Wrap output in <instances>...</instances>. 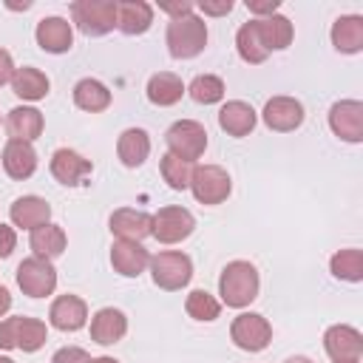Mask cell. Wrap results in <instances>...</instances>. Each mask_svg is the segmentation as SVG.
<instances>
[{"mask_svg": "<svg viewBox=\"0 0 363 363\" xmlns=\"http://www.w3.org/2000/svg\"><path fill=\"white\" fill-rule=\"evenodd\" d=\"M258 286H261V278H258V269L250 261H230L218 275L221 303H227L233 309L250 306L258 298Z\"/></svg>", "mask_w": 363, "mask_h": 363, "instance_id": "cell-1", "label": "cell"}, {"mask_svg": "<svg viewBox=\"0 0 363 363\" xmlns=\"http://www.w3.org/2000/svg\"><path fill=\"white\" fill-rule=\"evenodd\" d=\"M164 43H167V51L173 60H193L207 45V23L193 11L182 14V17H170Z\"/></svg>", "mask_w": 363, "mask_h": 363, "instance_id": "cell-2", "label": "cell"}, {"mask_svg": "<svg viewBox=\"0 0 363 363\" xmlns=\"http://www.w3.org/2000/svg\"><path fill=\"white\" fill-rule=\"evenodd\" d=\"M150 278L159 289H167V292H176V289H184L193 278V261L190 255L179 252V250H164V252H156L150 255Z\"/></svg>", "mask_w": 363, "mask_h": 363, "instance_id": "cell-3", "label": "cell"}, {"mask_svg": "<svg viewBox=\"0 0 363 363\" xmlns=\"http://www.w3.org/2000/svg\"><path fill=\"white\" fill-rule=\"evenodd\" d=\"M71 20L85 37H102L116 28V0H74Z\"/></svg>", "mask_w": 363, "mask_h": 363, "instance_id": "cell-4", "label": "cell"}, {"mask_svg": "<svg viewBox=\"0 0 363 363\" xmlns=\"http://www.w3.org/2000/svg\"><path fill=\"white\" fill-rule=\"evenodd\" d=\"M48 340V326L37 318H6L0 320V349L37 352Z\"/></svg>", "mask_w": 363, "mask_h": 363, "instance_id": "cell-5", "label": "cell"}, {"mask_svg": "<svg viewBox=\"0 0 363 363\" xmlns=\"http://www.w3.org/2000/svg\"><path fill=\"white\" fill-rule=\"evenodd\" d=\"M164 142H167V153L184 159V162H196L207 150V130L196 119H179L167 128Z\"/></svg>", "mask_w": 363, "mask_h": 363, "instance_id": "cell-6", "label": "cell"}, {"mask_svg": "<svg viewBox=\"0 0 363 363\" xmlns=\"http://www.w3.org/2000/svg\"><path fill=\"white\" fill-rule=\"evenodd\" d=\"M190 190H193L196 201H201V204H221V201H227V196L233 190V182H230V173L224 167L199 164V167H193Z\"/></svg>", "mask_w": 363, "mask_h": 363, "instance_id": "cell-7", "label": "cell"}, {"mask_svg": "<svg viewBox=\"0 0 363 363\" xmlns=\"http://www.w3.org/2000/svg\"><path fill=\"white\" fill-rule=\"evenodd\" d=\"M193 230H196L193 213H190L187 207L170 204V207H162V210L153 216L150 235H153L159 244H179V241H184Z\"/></svg>", "mask_w": 363, "mask_h": 363, "instance_id": "cell-8", "label": "cell"}, {"mask_svg": "<svg viewBox=\"0 0 363 363\" xmlns=\"http://www.w3.org/2000/svg\"><path fill=\"white\" fill-rule=\"evenodd\" d=\"M17 286L28 295V298H45L57 289V269L51 261L45 258H23L17 267Z\"/></svg>", "mask_w": 363, "mask_h": 363, "instance_id": "cell-9", "label": "cell"}, {"mask_svg": "<svg viewBox=\"0 0 363 363\" xmlns=\"http://www.w3.org/2000/svg\"><path fill=\"white\" fill-rule=\"evenodd\" d=\"M230 337L244 352H261L272 340V326L258 312H241L230 326Z\"/></svg>", "mask_w": 363, "mask_h": 363, "instance_id": "cell-10", "label": "cell"}, {"mask_svg": "<svg viewBox=\"0 0 363 363\" xmlns=\"http://www.w3.org/2000/svg\"><path fill=\"white\" fill-rule=\"evenodd\" d=\"M329 128L343 142H363V102L357 99H340L329 108Z\"/></svg>", "mask_w": 363, "mask_h": 363, "instance_id": "cell-11", "label": "cell"}, {"mask_svg": "<svg viewBox=\"0 0 363 363\" xmlns=\"http://www.w3.org/2000/svg\"><path fill=\"white\" fill-rule=\"evenodd\" d=\"M323 349L332 357V363L360 360L363 357V335H360V329H354L349 323H335L323 332Z\"/></svg>", "mask_w": 363, "mask_h": 363, "instance_id": "cell-12", "label": "cell"}, {"mask_svg": "<svg viewBox=\"0 0 363 363\" xmlns=\"http://www.w3.org/2000/svg\"><path fill=\"white\" fill-rule=\"evenodd\" d=\"M91 173H94V164H91V159H85L82 153H77V150H71V147H57V150L51 153V176H54L60 184L77 187V184H82Z\"/></svg>", "mask_w": 363, "mask_h": 363, "instance_id": "cell-13", "label": "cell"}, {"mask_svg": "<svg viewBox=\"0 0 363 363\" xmlns=\"http://www.w3.org/2000/svg\"><path fill=\"white\" fill-rule=\"evenodd\" d=\"M261 119H264V125L269 130L289 133V130L301 128V122H303V105L295 96H272V99H267V105L261 111Z\"/></svg>", "mask_w": 363, "mask_h": 363, "instance_id": "cell-14", "label": "cell"}, {"mask_svg": "<svg viewBox=\"0 0 363 363\" xmlns=\"http://www.w3.org/2000/svg\"><path fill=\"white\" fill-rule=\"evenodd\" d=\"M111 233L119 241H142L145 235H150L153 227V216H147L145 210H133V207H119L111 213L108 218Z\"/></svg>", "mask_w": 363, "mask_h": 363, "instance_id": "cell-15", "label": "cell"}, {"mask_svg": "<svg viewBox=\"0 0 363 363\" xmlns=\"http://www.w3.org/2000/svg\"><path fill=\"white\" fill-rule=\"evenodd\" d=\"M34 40L48 54H65L74 45V28L65 17H43L34 28Z\"/></svg>", "mask_w": 363, "mask_h": 363, "instance_id": "cell-16", "label": "cell"}, {"mask_svg": "<svg viewBox=\"0 0 363 363\" xmlns=\"http://www.w3.org/2000/svg\"><path fill=\"white\" fill-rule=\"evenodd\" d=\"M48 320L60 332H79L88 323V306L79 295H60L48 309Z\"/></svg>", "mask_w": 363, "mask_h": 363, "instance_id": "cell-17", "label": "cell"}, {"mask_svg": "<svg viewBox=\"0 0 363 363\" xmlns=\"http://www.w3.org/2000/svg\"><path fill=\"white\" fill-rule=\"evenodd\" d=\"M0 162H3V170H6L11 179L23 182V179H31L34 170H37V150H34L31 142L9 139L6 147H3Z\"/></svg>", "mask_w": 363, "mask_h": 363, "instance_id": "cell-18", "label": "cell"}, {"mask_svg": "<svg viewBox=\"0 0 363 363\" xmlns=\"http://www.w3.org/2000/svg\"><path fill=\"white\" fill-rule=\"evenodd\" d=\"M111 264H113V269L119 275L136 278V275H142L147 269L150 252L142 247V241H119L116 238L113 247H111Z\"/></svg>", "mask_w": 363, "mask_h": 363, "instance_id": "cell-19", "label": "cell"}, {"mask_svg": "<svg viewBox=\"0 0 363 363\" xmlns=\"http://www.w3.org/2000/svg\"><path fill=\"white\" fill-rule=\"evenodd\" d=\"M128 332V318L125 312L113 309V306H102L94 312L91 318V340H96L99 346H113L125 337Z\"/></svg>", "mask_w": 363, "mask_h": 363, "instance_id": "cell-20", "label": "cell"}, {"mask_svg": "<svg viewBox=\"0 0 363 363\" xmlns=\"http://www.w3.org/2000/svg\"><path fill=\"white\" fill-rule=\"evenodd\" d=\"M153 26V6L145 0H122L116 3V28L128 37H139Z\"/></svg>", "mask_w": 363, "mask_h": 363, "instance_id": "cell-21", "label": "cell"}, {"mask_svg": "<svg viewBox=\"0 0 363 363\" xmlns=\"http://www.w3.org/2000/svg\"><path fill=\"white\" fill-rule=\"evenodd\" d=\"M252 26H255V34H258V40L267 51H284L295 37V28H292L289 17H284V14L255 17Z\"/></svg>", "mask_w": 363, "mask_h": 363, "instance_id": "cell-22", "label": "cell"}, {"mask_svg": "<svg viewBox=\"0 0 363 363\" xmlns=\"http://www.w3.org/2000/svg\"><path fill=\"white\" fill-rule=\"evenodd\" d=\"M9 218L14 227H23V230H37L43 224H48L51 218V204L40 196H20L14 199V204L9 207Z\"/></svg>", "mask_w": 363, "mask_h": 363, "instance_id": "cell-23", "label": "cell"}, {"mask_svg": "<svg viewBox=\"0 0 363 363\" xmlns=\"http://www.w3.org/2000/svg\"><path fill=\"white\" fill-rule=\"evenodd\" d=\"M255 122H258V113L244 99H230L218 111V128L224 133H230V136H247V133H252Z\"/></svg>", "mask_w": 363, "mask_h": 363, "instance_id": "cell-24", "label": "cell"}, {"mask_svg": "<svg viewBox=\"0 0 363 363\" xmlns=\"http://www.w3.org/2000/svg\"><path fill=\"white\" fill-rule=\"evenodd\" d=\"M332 45L340 54H357L363 51V17L360 14H340L332 23Z\"/></svg>", "mask_w": 363, "mask_h": 363, "instance_id": "cell-25", "label": "cell"}, {"mask_svg": "<svg viewBox=\"0 0 363 363\" xmlns=\"http://www.w3.org/2000/svg\"><path fill=\"white\" fill-rule=\"evenodd\" d=\"M6 128H9V136H11V139L34 142V139L43 133L45 119H43V113H40L37 108H31V105H17V108H11L9 116H6Z\"/></svg>", "mask_w": 363, "mask_h": 363, "instance_id": "cell-26", "label": "cell"}, {"mask_svg": "<svg viewBox=\"0 0 363 363\" xmlns=\"http://www.w3.org/2000/svg\"><path fill=\"white\" fill-rule=\"evenodd\" d=\"M116 156L125 167H139L150 156V136L142 128H128L116 139Z\"/></svg>", "mask_w": 363, "mask_h": 363, "instance_id": "cell-27", "label": "cell"}, {"mask_svg": "<svg viewBox=\"0 0 363 363\" xmlns=\"http://www.w3.org/2000/svg\"><path fill=\"white\" fill-rule=\"evenodd\" d=\"M65 244H68V235L60 224H43L37 230H31V238H28V247L34 250L37 258H45V261H54L57 255L65 252Z\"/></svg>", "mask_w": 363, "mask_h": 363, "instance_id": "cell-28", "label": "cell"}, {"mask_svg": "<svg viewBox=\"0 0 363 363\" xmlns=\"http://www.w3.org/2000/svg\"><path fill=\"white\" fill-rule=\"evenodd\" d=\"M51 82L48 77L40 71V68H31V65H23V68H14V77H11V91L23 99V102H37V99H45Z\"/></svg>", "mask_w": 363, "mask_h": 363, "instance_id": "cell-29", "label": "cell"}, {"mask_svg": "<svg viewBox=\"0 0 363 363\" xmlns=\"http://www.w3.org/2000/svg\"><path fill=\"white\" fill-rule=\"evenodd\" d=\"M184 82H182V77H176V74H170V71H159V74H153L150 79H147V99L153 102V105H159V108H170V105H176L182 96H184Z\"/></svg>", "mask_w": 363, "mask_h": 363, "instance_id": "cell-30", "label": "cell"}, {"mask_svg": "<svg viewBox=\"0 0 363 363\" xmlns=\"http://www.w3.org/2000/svg\"><path fill=\"white\" fill-rule=\"evenodd\" d=\"M74 105H77L79 111L99 113V111H105V108L111 105V91H108L105 82L85 77V79H79V82L74 85Z\"/></svg>", "mask_w": 363, "mask_h": 363, "instance_id": "cell-31", "label": "cell"}, {"mask_svg": "<svg viewBox=\"0 0 363 363\" xmlns=\"http://www.w3.org/2000/svg\"><path fill=\"white\" fill-rule=\"evenodd\" d=\"M329 269L335 278L340 281H349V284H357L363 281V250H337L332 258H329Z\"/></svg>", "mask_w": 363, "mask_h": 363, "instance_id": "cell-32", "label": "cell"}, {"mask_svg": "<svg viewBox=\"0 0 363 363\" xmlns=\"http://www.w3.org/2000/svg\"><path fill=\"white\" fill-rule=\"evenodd\" d=\"M184 91L199 105H216L224 99V79L216 74H199V77H193V82Z\"/></svg>", "mask_w": 363, "mask_h": 363, "instance_id": "cell-33", "label": "cell"}, {"mask_svg": "<svg viewBox=\"0 0 363 363\" xmlns=\"http://www.w3.org/2000/svg\"><path fill=\"white\" fill-rule=\"evenodd\" d=\"M235 48H238V57H241L244 62H250V65H261V62L269 57V51L261 45V40H258V34H255L252 20L238 28V34H235Z\"/></svg>", "mask_w": 363, "mask_h": 363, "instance_id": "cell-34", "label": "cell"}, {"mask_svg": "<svg viewBox=\"0 0 363 363\" xmlns=\"http://www.w3.org/2000/svg\"><path fill=\"white\" fill-rule=\"evenodd\" d=\"M193 162H184L173 153H164L162 162H159V170H162V179L167 182L170 190H187L190 187V176H193Z\"/></svg>", "mask_w": 363, "mask_h": 363, "instance_id": "cell-35", "label": "cell"}, {"mask_svg": "<svg viewBox=\"0 0 363 363\" xmlns=\"http://www.w3.org/2000/svg\"><path fill=\"white\" fill-rule=\"evenodd\" d=\"M184 309H187V315H190L193 320L210 323V320H216V318L221 315V301H216L207 289H193V292L187 295V301H184Z\"/></svg>", "mask_w": 363, "mask_h": 363, "instance_id": "cell-36", "label": "cell"}, {"mask_svg": "<svg viewBox=\"0 0 363 363\" xmlns=\"http://www.w3.org/2000/svg\"><path fill=\"white\" fill-rule=\"evenodd\" d=\"M88 360H91V354L79 346H62L51 357V363H88Z\"/></svg>", "mask_w": 363, "mask_h": 363, "instance_id": "cell-37", "label": "cell"}, {"mask_svg": "<svg viewBox=\"0 0 363 363\" xmlns=\"http://www.w3.org/2000/svg\"><path fill=\"white\" fill-rule=\"evenodd\" d=\"M17 247V233L9 224H0V258H9Z\"/></svg>", "mask_w": 363, "mask_h": 363, "instance_id": "cell-38", "label": "cell"}, {"mask_svg": "<svg viewBox=\"0 0 363 363\" xmlns=\"http://www.w3.org/2000/svg\"><path fill=\"white\" fill-rule=\"evenodd\" d=\"M278 6L281 0H247V9L258 17H269V14H278Z\"/></svg>", "mask_w": 363, "mask_h": 363, "instance_id": "cell-39", "label": "cell"}, {"mask_svg": "<svg viewBox=\"0 0 363 363\" xmlns=\"http://www.w3.org/2000/svg\"><path fill=\"white\" fill-rule=\"evenodd\" d=\"M199 9L210 17H221V14H230L233 11V0H218V3H210V0H201Z\"/></svg>", "mask_w": 363, "mask_h": 363, "instance_id": "cell-40", "label": "cell"}, {"mask_svg": "<svg viewBox=\"0 0 363 363\" xmlns=\"http://www.w3.org/2000/svg\"><path fill=\"white\" fill-rule=\"evenodd\" d=\"M196 6L190 0H182V3H159V11L170 14V17H182V14H190Z\"/></svg>", "mask_w": 363, "mask_h": 363, "instance_id": "cell-41", "label": "cell"}, {"mask_svg": "<svg viewBox=\"0 0 363 363\" xmlns=\"http://www.w3.org/2000/svg\"><path fill=\"white\" fill-rule=\"evenodd\" d=\"M11 77H14V60L6 48H0V85L11 82Z\"/></svg>", "mask_w": 363, "mask_h": 363, "instance_id": "cell-42", "label": "cell"}, {"mask_svg": "<svg viewBox=\"0 0 363 363\" xmlns=\"http://www.w3.org/2000/svg\"><path fill=\"white\" fill-rule=\"evenodd\" d=\"M9 309H11V292H9L6 286H0V318H3Z\"/></svg>", "mask_w": 363, "mask_h": 363, "instance_id": "cell-43", "label": "cell"}, {"mask_svg": "<svg viewBox=\"0 0 363 363\" xmlns=\"http://www.w3.org/2000/svg\"><path fill=\"white\" fill-rule=\"evenodd\" d=\"M88 363H119L116 357H108V354H102V357H91Z\"/></svg>", "mask_w": 363, "mask_h": 363, "instance_id": "cell-44", "label": "cell"}, {"mask_svg": "<svg viewBox=\"0 0 363 363\" xmlns=\"http://www.w3.org/2000/svg\"><path fill=\"white\" fill-rule=\"evenodd\" d=\"M286 363H312V360H309V357H303V354H295V357H289Z\"/></svg>", "mask_w": 363, "mask_h": 363, "instance_id": "cell-45", "label": "cell"}, {"mask_svg": "<svg viewBox=\"0 0 363 363\" xmlns=\"http://www.w3.org/2000/svg\"><path fill=\"white\" fill-rule=\"evenodd\" d=\"M0 363H14V360H11V357H3V354H0Z\"/></svg>", "mask_w": 363, "mask_h": 363, "instance_id": "cell-46", "label": "cell"}, {"mask_svg": "<svg viewBox=\"0 0 363 363\" xmlns=\"http://www.w3.org/2000/svg\"><path fill=\"white\" fill-rule=\"evenodd\" d=\"M343 363H360V360H343Z\"/></svg>", "mask_w": 363, "mask_h": 363, "instance_id": "cell-47", "label": "cell"}]
</instances>
